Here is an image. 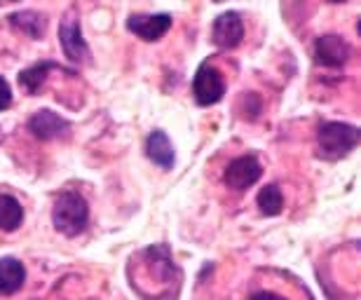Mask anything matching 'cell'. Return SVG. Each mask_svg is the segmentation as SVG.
Returning <instances> with one entry per match:
<instances>
[{
	"label": "cell",
	"instance_id": "obj_20",
	"mask_svg": "<svg viewBox=\"0 0 361 300\" xmlns=\"http://www.w3.org/2000/svg\"><path fill=\"white\" fill-rule=\"evenodd\" d=\"M10 3H14V0H10Z\"/></svg>",
	"mask_w": 361,
	"mask_h": 300
},
{
	"label": "cell",
	"instance_id": "obj_2",
	"mask_svg": "<svg viewBox=\"0 0 361 300\" xmlns=\"http://www.w3.org/2000/svg\"><path fill=\"white\" fill-rule=\"evenodd\" d=\"M317 141H319V155L324 160H341L359 144V130L345 123H324Z\"/></svg>",
	"mask_w": 361,
	"mask_h": 300
},
{
	"label": "cell",
	"instance_id": "obj_1",
	"mask_svg": "<svg viewBox=\"0 0 361 300\" xmlns=\"http://www.w3.org/2000/svg\"><path fill=\"white\" fill-rule=\"evenodd\" d=\"M90 220V206L82 195L78 192H61L54 202L52 209V223L56 232L66 235V237H78Z\"/></svg>",
	"mask_w": 361,
	"mask_h": 300
},
{
	"label": "cell",
	"instance_id": "obj_19",
	"mask_svg": "<svg viewBox=\"0 0 361 300\" xmlns=\"http://www.w3.org/2000/svg\"><path fill=\"white\" fill-rule=\"evenodd\" d=\"M216 3H221V0H216Z\"/></svg>",
	"mask_w": 361,
	"mask_h": 300
},
{
	"label": "cell",
	"instance_id": "obj_16",
	"mask_svg": "<svg viewBox=\"0 0 361 300\" xmlns=\"http://www.w3.org/2000/svg\"><path fill=\"white\" fill-rule=\"evenodd\" d=\"M12 106V89L5 77H0V111H7Z\"/></svg>",
	"mask_w": 361,
	"mask_h": 300
},
{
	"label": "cell",
	"instance_id": "obj_10",
	"mask_svg": "<svg viewBox=\"0 0 361 300\" xmlns=\"http://www.w3.org/2000/svg\"><path fill=\"white\" fill-rule=\"evenodd\" d=\"M146 153H148L150 160L162 169H171V164H174V146H171L169 137L162 130H155L148 137Z\"/></svg>",
	"mask_w": 361,
	"mask_h": 300
},
{
	"label": "cell",
	"instance_id": "obj_8",
	"mask_svg": "<svg viewBox=\"0 0 361 300\" xmlns=\"http://www.w3.org/2000/svg\"><path fill=\"white\" fill-rule=\"evenodd\" d=\"M214 42L221 49H233L244 38V21L237 12H223L214 21Z\"/></svg>",
	"mask_w": 361,
	"mask_h": 300
},
{
	"label": "cell",
	"instance_id": "obj_7",
	"mask_svg": "<svg viewBox=\"0 0 361 300\" xmlns=\"http://www.w3.org/2000/svg\"><path fill=\"white\" fill-rule=\"evenodd\" d=\"M127 28L141 40L155 42L171 28V14H132L127 19Z\"/></svg>",
	"mask_w": 361,
	"mask_h": 300
},
{
	"label": "cell",
	"instance_id": "obj_18",
	"mask_svg": "<svg viewBox=\"0 0 361 300\" xmlns=\"http://www.w3.org/2000/svg\"><path fill=\"white\" fill-rule=\"evenodd\" d=\"M329 3H345V0H329Z\"/></svg>",
	"mask_w": 361,
	"mask_h": 300
},
{
	"label": "cell",
	"instance_id": "obj_6",
	"mask_svg": "<svg viewBox=\"0 0 361 300\" xmlns=\"http://www.w3.org/2000/svg\"><path fill=\"white\" fill-rule=\"evenodd\" d=\"M350 59V45L341 35L329 33L317 38L314 42V61L329 68H341L345 61Z\"/></svg>",
	"mask_w": 361,
	"mask_h": 300
},
{
	"label": "cell",
	"instance_id": "obj_4",
	"mask_svg": "<svg viewBox=\"0 0 361 300\" xmlns=\"http://www.w3.org/2000/svg\"><path fill=\"white\" fill-rule=\"evenodd\" d=\"M261 176H263L261 162H258L254 155H242V157H235V160L228 164L226 174H223V181H226L228 188L240 192V190L251 188Z\"/></svg>",
	"mask_w": 361,
	"mask_h": 300
},
{
	"label": "cell",
	"instance_id": "obj_15",
	"mask_svg": "<svg viewBox=\"0 0 361 300\" xmlns=\"http://www.w3.org/2000/svg\"><path fill=\"white\" fill-rule=\"evenodd\" d=\"M256 202H258V209H261V213H265V216H277V213H281V209H284V197H281V190L277 185H265V188H261Z\"/></svg>",
	"mask_w": 361,
	"mask_h": 300
},
{
	"label": "cell",
	"instance_id": "obj_13",
	"mask_svg": "<svg viewBox=\"0 0 361 300\" xmlns=\"http://www.w3.org/2000/svg\"><path fill=\"white\" fill-rule=\"evenodd\" d=\"M10 24L17 28V31L26 33L28 38L38 40L45 35V26H47V19L42 14L33 12V10H24V12H17L10 17Z\"/></svg>",
	"mask_w": 361,
	"mask_h": 300
},
{
	"label": "cell",
	"instance_id": "obj_17",
	"mask_svg": "<svg viewBox=\"0 0 361 300\" xmlns=\"http://www.w3.org/2000/svg\"><path fill=\"white\" fill-rule=\"evenodd\" d=\"M251 300H286V298L272 294V291H258V294L251 296Z\"/></svg>",
	"mask_w": 361,
	"mask_h": 300
},
{
	"label": "cell",
	"instance_id": "obj_5",
	"mask_svg": "<svg viewBox=\"0 0 361 300\" xmlns=\"http://www.w3.org/2000/svg\"><path fill=\"white\" fill-rule=\"evenodd\" d=\"M59 42L63 47V54H66L71 61H75V63L90 61V47H87V42H85V38H82L80 19H78L75 14H68V17L61 21Z\"/></svg>",
	"mask_w": 361,
	"mask_h": 300
},
{
	"label": "cell",
	"instance_id": "obj_9",
	"mask_svg": "<svg viewBox=\"0 0 361 300\" xmlns=\"http://www.w3.org/2000/svg\"><path fill=\"white\" fill-rule=\"evenodd\" d=\"M28 130H31L33 137H38L40 141H49V139L66 137L71 132V125L61 115H56V113L45 108V111H38L31 120H28Z\"/></svg>",
	"mask_w": 361,
	"mask_h": 300
},
{
	"label": "cell",
	"instance_id": "obj_3",
	"mask_svg": "<svg viewBox=\"0 0 361 300\" xmlns=\"http://www.w3.org/2000/svg\"><path fill=\"white\" fill-rule=\"evenodd\" d=\"M192 94L200 106L219 104L223 94H226V80H223L221 70L212 66V63H202L192 80Z\"/></svg>",
	"mask_w": 361,
	"mask_h": 300
},
{
	"label": "cell",
	"instance_id": "obj_11",
	"mask_svg": "<svg viewBox=\"0 0 361 300\" xmlns=\"http://www.w3.org/2000/svg\"><path fill=\"white\" fill-rule=\"evenodd\" d=\"M26 270L17 258H0V294L10 296L24 287Z\"/></svg>",
	"mask_w": 361,
	"mask_h": 300
},
{
	"label": "cell",
	"instance_id": "obj_12",
	"mask_svg": "<svg viewBox=\"0 0 361 300\" xmlns=\"http://www.w3.org/2000/svg\"><path fill=\"white\" fill-rule=\"evenodd\" d=\"M54 68H61V66H59V63H54V61H40V63H33L31 68L21 70V73H19L21 89H24L26 94L35 96L40 92L42 82L47 80V73H49V70H54Z\"/></svg>",
	"mask_w": 361,
	"mask_h": 300
},
{
	"label": "cell",
	"instance_id": "obj_14",
	"mask_svg": "<svg viewBox=\"0 0 361 300\" xmlns=\"http://www.w3.org/2000/svg\"><path fill=\"white\" fill-rule=\"evenodd\" d=\"M24 220V206L17 197L0 195V230L14 232Z\"/></svg>",
	"mask_w": 361,
	"mask_h": 300
}]
</instances>
